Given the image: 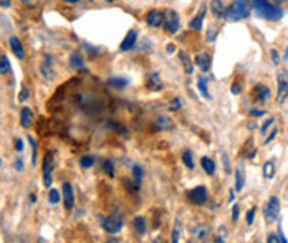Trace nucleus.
I'll return each instance as SVG.
<instances>
[{
	"mask_svg": "<svg viewBox=\"0 0 288 243\" xmlns=\"http://www.w3.org/2000/svg\"><path fill=\"white\" fill-rule=\"evenodd\" d=\"M182 162L186 164V167H187V169H194V161H192L191 151H186V152L182 154Z\"/></svg>",
	"mask_w": 288,
	"mask_h": 243,
	"instance_id": "obj_32",
	"label": "nucleus"
},
{
	"mask_svg": "<svg viewBox=\"0 0 288 243\" xmlns=\"http://www.w3.org/2000/svg\"><path fill=\"white\" fill-rule=\"evenodd\" d=\"M192 235H194L197 240H201V242L209 240V235H210L209 227H207L206 223H201V225H197V227L192 228Z\"/></svg>",
	"mask_w": 288,
	"mask_h": 243,
	"instance_id": "obj_13",
	"label": "nucleus"
},
{
	"mask_svg": "<svg viewBox=\"0 0 288 243\" xmlns=\"http://www.w3.org/2000/svg\"><path fill=\"white\" fill-rule=\"evenodd\" d=\"M131 174H133V179H134V184L141 185V182H143V174H144V170L141 165H133V170H131Z\"/></svg>",
	"mask_w": 288,
	"mask_h": 243,
	"instance_id": "obj_25",
	"label": "nucleus"
},
{
	"mask_svg": "<svg viewBox=\"0 0 288 243\" xmlns=\"http://www.w3.org/2000/svg\"><path fill=\"white\" fill-rule=\"evenodd\" d=\"M10 70H12V66H10L8 58L5 55H0V75H8Z\"/></svg>",
	"mask_w": 288,
	"mask_h": 243,
	"instance_id": "obj_26",
	"label": "nucleus"
},
{
	"mask_svg": "<svg viewBox=\"0 0 288 243\" xmlns=\"http://www.w3.org/2000/svg\"><path fill=\"white\" fill-rule=\"evenodd\" d=\"M197 86H199L202 96H204L206 99H210L209 89H207V78H199V80H197Z\"/></svg>",
	"mask_w": 288,
	"mask_h": 243,
	"instance_id": "obj_29",
	"label": "nucleus"
},
{
	"mask_svg": "<svg viewBox=\"0 0 288 243\" xmlns=\"http://www.w3.org/2000/svg\"><path fill=\"white\" fill-rule=\"evenodd\" d=\"M210 8H212V12H214L215 17H222L224 15V12H225V7H224V3H222L220 0H214V2L210 3Z\"/></svg>",
	"mask_w": 288,
	"mask_h": 243,
	"instance_id": "obj_27",
	"label": "nucleus"
},
{
	"mask_svg": "<svg viewBox=\"0 0 288 243\" xmlns=\"http://www.w3.org/2000/svg\"><path fill=\"white\" fill-rule=\"evenodd\" d=\"M41 169H43V185L45 187H51V172H53V156L46 154L43 157V164H41Z\"/></svg>",
	"mask_w": 288,
	"mask_h": 243,
	"instance_id": "obj_8",
	"label": "nucleus"
},
{
	"mask_svg": "<svg viewBox=\"0 0 288 243\" xmlns=\"http://www.w3.org/2000/svg\"><path fill=\"white\" fill-rule=\"evenodd\" d=\"M278 213H280V200H278V197H270V200L267 202L265 208H263V215H265V220L270 223L273 220H277Z\"/></svg>",
	"mask_w": 288,
	"mask_h": 243,
	"instance_id": "obj_4",
	"label": "nucleus"
},
{
	"mask_svg": "<svg viewBox=\"0 0 288 243\" xmlns=\"http://www.w3.org/2000/svg\"><path fill=\"white\" fill-rule=\"evenodd\" d=\"M187 197L192 203H196V205H204V203L207 202V199H209V194H207L206 187L199 185V187H194L192 190H189Z\"/></svg>",
	"mask_w": 288,
	"mask_h": 243,
	"instance_id": "obj_5",
	"label": "nucleus"
},
{
	"mask_svg": "<svg viewBox=\"0 0 288 243\" xmlns=\"http://www.w3.org/2000/svg\"><path fill=\"white\" fill-rule=\"evenodd\" d=\"M234 194H235V190H230V197H229L230 202H234Z\"/></svg>",
	"mask_w": 288,
	"mask_h": 243,
	"instance_id": "obj_53",
	"label": "nucleus"
},
{
	"mask_svg": "<svg viewBox=\"0 0 288 243\" xmlns=\"http://www.w3.org/2000/svg\"><path fill=\"white\" fill-rule=\"evenodd\" d=\"M0 5H3V7H8V5H10V2H8V0H2V2H0Z\"/></svg>",
	"mask_w": 288,
	"mask_h": 243,
	"instance_id": "obj_52",
	"label": "nucleus"
},
{
	"mask_svg": "<svg viewBox=\"0 0 288 243\" xmlns=\"http://www.w3.org/2000/svg\"><path fill=\"white\" fill-rule=\"evenodd\" d=\"M275 175V162L273 161H268L263 164V177L265 179H272Z\"/></svg>",
	"mask_w": 288,
	"mask_h": 243,
	"instance_id": "obj_24",
	"label": "nucleus"
},
{
	"mask_svg": "<svg viewBox=\"0 0 288 243\" xmlns=\"http://www.w3.org/2000/svg\"><path fill=\"white\" fill-rule=\"evenodd\" d=\"M53 61H51V56L50 55H45V60L43 63H41L40 70H41V75L45 76L46 80H51V76H53Z\"/></svg>",
	"mask_w": 288,
	"mask_h": 243,
	"instance_id": "obj_14",
	"label": "nucleus"
},
{
	"mask_svg": "<svg viewBox=\"0 0 288 243\" xmlns=\"http://www.w3.org/2000/svg\"><path fill=\"white\" fill-rule=\"evenodd\" d=\"M196 65L199 66L202 71H209L210 70V56L207 53H199L196 56Z\"/></svg>",
	"mask_w": 288,
	"mask_h": 243,
	"instance_id": "obj_18",
	"label": "nucleus"
},
{
	"mask_svg": "<svg viewBox=\"0 0 288 243\" xmlns=\"http://www.w3.org/2000/svg\"><path fill=\"white\" fill-rule=\"evenodd\" d=\"M32 121H34V114H32L30 108H22L20 111V126L25 127V129H28V127L32 126Z\"/></svg>",
	"mask_w": 288,
	"mask_h": 243,
	"instance_id": "obj_15",
	"label": "nucleus"
},
{
	"mask_svg": "<svg viewBox=\"0 0 288 243\" xmlns=\"http://www.w3.org/2000/svg\"><path fill=\"white\" fill-rule=\"evenodd\" d=\"M250 5L255 12H257L258 17L267 18V20H280L283 17V10L280 7L273 5L268 0H250Z\"/></svg>",
	"mask_w": 288,
	"mask_h": 243,
	"instance_id": "obj_1",
	"label": "nucleus"
},
{
	"mask_svg": "<svg viewBox=\"0 0 288 243\" xmlns=\"http://www.w3.org/2000/svg\"><path fill=\"white\" fill-rule=\"evenodd\" d=\"M28 96H30V93H28V88L23 84L22 86V89H20V94H18V101L20 103H25L27 99H28Z\"/></svg>",
	"mask_w": 288,
	"mask_h": 243,
	"instance_id": "obj_38",
	"label": "nucleus"
},
{
	"mask_svg": "<svg viewBox=\"0 0 288 243\" xmlns=\"http://www.w3.org/2000/svg\"><path fill=\"white\" fill-rule=\"evenodd\" d=\"M270 98V89L265 84H255L252 89V99L257 104H265Z\"/></svg>",
	"mask_w": 288,
	"mask_h": 243,
	"instance_id": "obj_7",
	"label": "nucleus"
},
{
	"mask_svg": "<svg viewBox=\"0 0 288 243\" xmlns=\"http://www.w3.org/2000/svg\"><path fill=\"white\" fill-rule=\"evenodd\" d=\"M156 127H158L159 131H171L174 124H172V121H171V118H166V116H158L156 118Z\"/></svg>",
	"mask_w": 288,
	"mask_h": 243,
	"instance_id": "obj_17",
	"label": "nucleus"
},
{
	"mask_svg": "<svg viewBox=\"0 0 288 243\" xmlns=\"http://www.w3.org/2000/svg\"><path fill=\"white\" fill-rule=\"evenodd\" d=\"M106 2H110V3H111V2H113V0H106Z\"/></svg>",
	"mask_w": 288,
	"mask_h": 243,
	"instance_id": "obj_56",
	"label": "nucleus"
},
{
	"mask_svg": "<svg viewBox=\"0 0 288 243\" xmlns=\"http://www.w3.org/2000/svg\"><path fill=\"white\" fill-rule=\"evenodd\" d=\"M244 185H245L244 169L242 167H237V170H235V190H237V192H242Z\"/></svg>",
	"mask_w": 288,
	"mask_h": 243,
	"instance_id": "obj_21",
	"label": "nucleus"
},
{
	"mask_svg": "<svg viewBox=\"0 0 288 243\" xmlns=\"http://www.w3.org/2000/svg\"><path fill=\"white\" fill-rule=\"evenodd\" d=\"M61 190H63V203H65V208L67 210H72V208L75 207V194H73V187L72 184L65 182L63 187H61Z\"/></svg>",
	"mask_w": 288,
	"mask_h": 243,
	"instance_id": "obj_10",
	"label": "nucleus"
},
{
	"mask_svg": "<svg viewBox=\"0 0 288 243\" xmlns=\"http://www.w3.org/2000/svg\"><path fill=\"white\" fill-rule=\"evenodd\" d=\"M232 93L234 94L242 93V83H240V81H234V83H232Z\"/></svg>",
	"mask_w": 288,
	"mask_h": 243,
	"instance_id": "obj_41",
	"label": "nucleus"
},
{
	"mask_svg": "<svg viewBox=\"0 0 288 243\" xmlns=\"http://www.w3.org/2000/svg\"><path fill=\"white\" fill-rule=\"evenodd\" d=\"M250 10H252V5H250V0H235L229 5V8H225L224 17L230 22H239L244 20L250 15Z\"/></svg>",
	"mask_w": 288,
	"mask_h": 243,
	"instance_id": "obj_2",
	"label": "nucleus"
},
{
	"mask_svg": "<svg viewBox=\"0 0 288 243\" xmlns=\"http://www.w3.org/2000/svg\"><path fill=\"white\" fill-rule=\"evenodd\" d=\"M164 28H166L167 32L171 33H176L179 30V17L177 13L174 10H167L166 13H164Z\"/></svg>",
	"mask_w": 288,
	"mask_h": 243,
	"instance_id": "obj_9",
	"label": "nucleus"
},
{
	"mask_svg": "<svg viewBox=\"0 0 288 243\" xmlns=\"http://www.w3.org/2000/svg\"><path fill=\"white\" fill-rule=\"evenodd\" d=\"M67 3H77V2H80V0H65Z\"/></svg>",
	"mask_w": 288,
	"mask_h": 243,
	"instance_id": "obj_54",
	"label": "nucleus"
},
{
	"mask_svg": "<svg viewBox=\"0 0 288 243\" xmlns=\"http://www.w3.org/2000/svg\"><path fill=\"white\" fill-rule=\"evenodd\" d=\"M179 238H181V222L176 220V227H174V232H172V242L177 243Z\"/></svg>",
	"mask_w": 288,
	"mask_h": 243,
	"instance_id": "obj_37",
	"label": "nucleus"
},
{
	"mask_svg": "<svg viewBox=\"0 0 288 243\" xmlns=\"http://www.w3.org/2000/svg\"><path fill=\"white\" fill-rule=\"evenodd\" d=\"M277 81H278L277 103H278V104H282V103H285V99L288 98V80H287V73H285V71L278 73Z\"/></svg>",
	"mask_w": 288,
	"mask_h": 243,
	"instance_id": "obj_6",
	"label": "nucleus"
},
{
	"mask_svg": "<svg viewBox=\"0 0 288 243\" xmlns=\"http://www.w3.org/2000/svg\"><path fill=\"white\" fill-rule=\"evenodd\" d=\"M28 142H30V146H32V165H37V142L35 139L32 136H28Z\"/></svg>",
	"mask_w": 288,
	"mask_h": 243,
	"instance_id": "obj_34",
	"label": "nucleus"
},
{
	"mask_svg": "<svg viewBox=\"0 0 288 243\" xmlns=\"http://www.w3.org/2000/svg\"><path fill=\"white\" fill-rule=\"evenodd\" d=\"M0 165H2V159H0Z\"/></svg>",
	"mask_w": 288,
	"mask_h": 243,
	"instance_id": "obj_57",
	"label": "nucleus"
},
{
	"mask_svg": "<svg viewBox=\"0 0 288 243\" xmlns=\"http://www.w3.org/2000/svg\"><path fill=\"white\" fill-rule=\"evenodd\" d=\"M179 56H181V61L184 63V68H186V73L191 75V73H192V70H194V68H192V65H191V61H189L187 55L184 53V51H181V53H179Z\"/></svg>",
	"mask_w": 288,
	"mask_h": 243,
	"instance_id": "obj_35",
	"label": "nucleus"
},
{
	"mask_svg": "<svg viewBox=\"0 0 288 243\" xmlns=\"http://www.w3.org/2000/svg\"><path fill=\"white\" fill-rule=\"evenodd\" d=\"M146 22H148L149 27H161L164 23V13L159 10H151L146 15Z\"/></svg>",
	"mask_w": 288,
	"mask_h": 243,
	"instance_id": "obj_12",
	"label": "nucleus"
},
{
	"mask_svg": "<svg viewBox=\"0 0 288 243\" xmlns=\"http://www.w3.org/2000/svg\"><path fill=\"white\" fill-rule=\"evenodd\" d=\"M239 217H240V208H239V205H235V207L232 208V220H234V222H237V220H239Z\"/></svg>",
	"mask_w": 288,
	"mask_h": 243,
	"instance_id": "obj_44",
	"label": "nucleus"
},
{
	"mask_svg": "<svg viewBox=\"0 0 288 243\" xmlns=\"http://www.w3.org/2000/svg\"><path fill=\"white\" fill-rule=\"evenodd\" d=\"M204 17H206V8H202L199 12V17H196L194 20L191 22V28L192 30H201L202 28V22H204Z\"/></svg>",
	"mask_w": 288,
	"mask_h": 243,
	"instance_id": "obj_28",
	"label": "nucleus"
},
{
	"mask_svg": "<svg viewBox=\"0 0 288 243\" xmlns=\"http://www.w3.org/2000/svg\"><path fill=\"white\" fill-rule=\"evenodd\" d=\"M10 48H12V51H13V55H15L18 60H23V58H25V51H23V46H22L20 40H18L17 37H12V38H10Z\"/></svg>",
	"mask_w": 288,
	"mask_h": 243,
	"instance_id": "obj_16",
	"label": "nucleus"
},
{
	"mask_svg": "<svg viewBox=\"0 0 288 243\" xmlns=\"http://www.w3.org/2000/svg\"><path fill=\"white\" fill-rule=\"evenodd\" d=\"M70 65H72L73 70H84V61L80 53H73L70 56Z\"/></svg>",
	"mask_w": 288,
	"mask_h": 243,
	"instance_id": "obj_22",
	"label": "nucleus"
},
{
	"mask_svg": "<svg viewBox=\"0 0 288 243\" xmlns=\"http://www.w3.org/2000/svg\"><path fill=\"white\" fill-rule=\"evenodd\" d=\"M94 161H96V159H94L93 156H84V157L80 159V165H82L83 169H89L94 164Z\"/></svg>",
	"mask_w": 288,
	"mask_h": 243,
	"instance_id": "obj_31",
	"label": "nucleus"
},
{
	"mask_svg": "<svg viewBox=\"0 0 288 243\" xmlns=\"http://www.w3.org/2000/svg\"><path fill=\"white\" fill-rule=\"evenodd\" d=\"M177 109H181V99L179 98H176L174 99V101H171L169 103V111H177Z\"/></svg>",
	"mask_w": 288,
	"mask_h": 243,
	"instance_id": "obj_40",
	"label": "nucleus"
},
{
	"mask_svg": "<svg viewBox=\"0 0 288 243\" xmlns=\"http://www.w3.org/2000/svg\"><path fill=\"white\" fill-rule=\"evenodd\" d=\"M272 60H273V65H278V63H280V56H278L277 50H272Z\"/></svg>",
	"mask_w": 288,
	"mask_h": 243,
	"instance_id": "obj_48",
	"label": "nucleus"
},
{
	"mask_svg": "<svg viewBox=\"0 0 288 243\" xmlns=\"http://www.w3.org/2000/svg\"><path fill=\"white\" fill-rule=\"evenodd\" d=\"M167 53H169V55L174 53V45H167Z\"/></svg>",
	"mask_w": 288,
	"mask_h": 243,
	"instance_id": "obj_51",
	"label": "nucleus"
},
{
	"mask_svg": "<svg viewBox=\"0 0 288 243\" xmlns=\"http://www.w3.org/2000/svg\"><path fill=\"white\" fill-rule=\"evenodd\" d=\"M255 212H257V208H250L248 213H247V223L248 225H252L253 220H255Z\"/></svg>",
	"mask_w": 288,
	"mask_h": 243,
	"instance_id": "obj_42",
	"label": "nucleus"
},
{
	"mask_svg": "<svg viewBox=\"0 0 288 243\" xmlns=\"http://www.w3.org/2000/svg\"><path fill=\"white\" fill-rule=\"evenodd\" d=\"M285 60H288V48H287V51H285V56H283Z\"/></svg>",
	"mask_w": 288,
	"mask_h": 243,
	"instance_id": "obj_55",
	"label": "nucleus"
},
{
	"mask_svg": "<svg viewBox=\"0 0 288 243\" xmlns=\"http://www.w3.org/2000/svg\"><path fill=\"white\" fill-rule=\"evenodd\" d=\"M267 242L268 243H277V242H280V235H275V233H270L267 238Z\"/></svg>",
	"mask_w": 288,
	"mask_h": 243,
	"instance_id": "obj_45",
	"label": "nucleus"
},
{
	"mask_svg": "<svg viewBox=\"0 0 288 243\" xmlns=\"http://www.w3.org/2000/svg\"><path fill=\"white\" fill-rule=\"evenodd\" d=\"M273 122H275V119H273V118H268L267 119V121L265 122H263V126H262V136H265L267 134V131H268V127H270L272 124H273Z\"/></svg>",
	"mask_w": 288,
	"mask_h": 243,
	"instance_id": "obj_39",
	"label": "nucleus"
},
{
	"mask_svg": "<svg viewBox=\"0 0 288 243\" xmlns=\"http://www.w3.org/2000/svg\"><path fill=\"white\" fill-rule=\"evenodd\" d=\"M214 37H215V30H212V32L209 30V33H207V40H209V41H214V40H215Z\"/></svg>",
	"mask_w": 288,
	"mask_h": 243,
	"instance_id": "obj_50",
	"label": "nucleus"
},
{
	"mask_svg": "<svg viewBox=\"0 0 288 243\" xmlns=\"http://www.w3.org/2000/svg\"><path fill=\"white\" fill-rule=\"evenodd\" d=\"M15 149H17L18 152H22V151H23V141H22V139H17V141H15Z\"/></svg>",
	"mask_w": 288,
	"mask_h": 243,
	"instance_id": "obj_49",
	"label": "nucleus"
},
{
	"mask_svg": "<svg viewBox=\"0 0 288 243\" xmlns=\"http://www.w3.org/2000/svg\"><path fill=\"white\" fill-rule=\"evenodd\" d=\"M110 84L115 88H126L127 86V80L126 78H118V76H113L110 80Z\"/></svg>",
	"mask_w": 288,
	"mask_h": 243,
	"instance_id": "obj_30",
	"label": "nucleus"
},
{
	"mask_svg": "<svg viewBox=\"0 0 288 243\" xmlns=\"http://www.w3.org/2000/svg\"><path fill=\"white\" fill-rule=\"evenodd\" d=\"M277 132H278V127L275 126V127H273V129H272V134L268 136L267 139H265V144H268V142H272V141H273V137L277 136Z\"/></svg>",
	"mask_w": 288,
	"mask_h": 243,
	"instance_id": "obj_46",
	"label": "nucleus"
},
{
	"mask_svg": "<svg viewBox=\"0 0 288 243\" xmlns=\"http://www.w3.org/2000/svg\"><path fill=\"white\" fill-rule=\"evenodd\" d=\"M136 40H138V33H136V30H129L126 33V37H124V40H123V43L120 46V50L121 51H129V50H133L134 48V45H136Z\"/></svg>",
	"mask_w": 288,
	"mask_h": 243,
	"instance_id": "obj_11",
	"label": "nucleus"
},
{
	"mask_svg": "<svg viewBox=\"0 0 288 243\" xmlns=\"http://www.w3.org/2000/svg\"><path fill=\"white\" fill-rule=\"evenodd\" d=\"M250 114H252V116H263V114H265V111H263V109H250Z\"/></svg>",
	"mask_w": 288,
	"mask_h": 243,
	"instance_id": "obj_47",
	"label": "nucleus"
},
{
	"mask_svg": "<svg viewBox=\"0 0 288 243\" xmlns=\"http://www.w3.org/2000/svg\"><path fill=\"white\" fill-rule=\"evenodd\" d=\"M103 170H105L110 177H115V165H113V162L110 159H106L105 162H103Z\"/></svg>",
	"mask_w": 288,
	"mask_h": 243,
	"instance_id": "obj_33",
	"label": "nucleus"
},
{
	"mask_svg": "<svg viewBox=\"0 0 288 243\" xmlns=\"http://www.w3.org/2000/svg\"><path fill=\"white\" fill-rule=\"evenodd\" d=\"M148 88L151 89V91H159V89L163 88V83H161V78H159V75L158 73H153V75H149V78H148Z\"/></svg>",
	"mask_w": 288,
	"mask_h": 243,
	"instance_id": "obj_19",
	"label": "nucleus"
},
{
	"mask_svg": "<svg viewBox=\"0 0 288 243\" xmlns=\"http://www.w3.org/2000/svg\"><path fill=\"white\" fill-rule=\"evenodd\" d=\"M13 167H15L18 172H22V170H23V161H22V157H17L15 162H13Z\"/></svg>",
	"mask_w": 288,
	"mask_h": 243,
	"instance_id": "obj_43",
	"label": "nucleus"
},
{
	"mask_svg": "<svg viewBox=\"0 0 288 243\" xmlns=\"http://www.w3.org/2000/svg\"><path fill=\"white\" fill-rule=\"evenodd\" d=\"M123 225H124V220H123V217L120 213H113V215L101 220V227L105 228L108 233H120Z\"/></svg>",
	"mask_w": 288,
	"mask_h": 243,
	"instance_id": "obj_3",
	"label": "nucleus"
},
{
	"mask_svg": "<svg viewBox=\"0 0 288 243\" xmlns=\"http://www.w3.org/2000/svg\"><path fill=\"white\" fill-rule=\"evenodd\" d=\"M133 227L138 235H144L146 230H148V225H146V218L144 217H136L133 220Z\"/></svg>",
	"mask_w": 288,
	"mask_h": 243,
	"instance_id": "obj_20",
	"label": "nucleus"
},
{
	"mask_svg": "<svg viewBox=\"0 0 288 243\" xmlns=\"http://www.w3.org/2000/svg\"><path fill=\"white\" fill-rule=\"evenodd\" d=\"M201 165H202V169L206 170V174L212 175V174L215 172V164H214V161L209 159V157H202V159H201Z\"/></svg>",
	"mask_w": 288,
	"mask_h": 243,
	"instance_id": "obj_23",
	"label": "nucleus"
},
{
	"mask_svg": "<svg viewBox=\"0 0 288 243\" xmlns=\"http://www.w3.org/2000/svg\"><path fill=\"white\" fill-rule=\"evenodd\" d=\"M61 200V197H60V192L56 189H51L50 190V194H48V202L50 203H53V205H56V203H58Z\"/></svg>",
	"mask_w": 288,
	"mask_h": 243,
	"instance_id": "obj_36",
	"label": "nucleus"
}]
</instances>
